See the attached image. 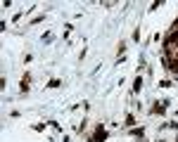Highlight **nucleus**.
Masks as SVG:
<instances>
[{
	"label": "nucleus",
	"mask_w": 178,
	"mask_h": 142,
	"mask_svg": "<svg viewBox=\"0 0 178 142\" xmlns=\"http://www.w3.org/2000/svg\"><path fill=\"white\" fill-rule=\"evenodd\" d=\"M166 125H169V128H176V130H178V121H173V123H166Z\"/></svg>",
	"instance_id": "2eb2a0df"
},
{
	"label": "nucleus",
	"mask_w": 178,
	"mask_h": 142,
	"mask_svg": "<svg viewBox=\"0 0 178 142\" xmlns=\"http://www.w3.org/2000/svg\"><path fill=\"white\" fill-rule=\"evenodd\" d=\"M52 40V33H43V43H50Z\"/></svg>",
	"instance_id": "ddd939ff"
},
{
	"label": "nucleus",
	"mask_w": 178,
	"mask_h": 142,
	"mask_svg": "<svg viewBox=\"0 0 178 142\" xmlns=\"http://www.w3.org/2000/svg\"><path fill=\"white\" fill-rule=\"evenodd\" d=\"M133 40H135V43L140 40V28H135V31H133Z\"/></svg>",
	"instance_id": "9b49d317"
},
{
	"label": "nucleus",
	"mask_w": 178,
	"mask_h": 142,
	"mask_svg": "<svg viewBox=\"0 0 178 142\" xmlns=\"http://www.w3.org/2000/svg\"><path fill=\"white\" fill-rule=\"evenodd\" d=\"M142 133H145L142 128H131V135H135V137H142Z\"/></svg>",
	"instance_id": "6e6552de"
},
{
	"label": "nucleus",
	"mask_w": 178,
	"mask_h": 142,
	"mask_svg": "<svg viewBox=\"0 0 178 142\" xmlns=\"http://www.w3.org/2000/svg\"><path fill=\"white\" fill-rule=\"evenodd\" d=\"M43 19H45V14H38V17H36L33 21H31V24H41V21H43Z\"/></svg>",
	"instance_id": "f8f14e48"
},
{
	"label": "nucleus",
	"mask_w": 178,
	"mask_h": 142,
	"mask_svg": "<svg viewBox=\"0 0 178 142\" xmlns=\"http://www.w3.org/2000/svg\"><path fill=\"white\" fill-rule=\"evenodd\" d=\"M124 125H126V128H133V125H135V118H133V114H128V116H126Z\"/></svg>",
	"instance_id": "39448f33"
},
{
	"label": "nucleus",
	"mask_w": 178,
	"mask_h": 142,
	"mask_svg": "<svg viewBox=\"0 0 178 142\" xmlns=\"http://www.w3.org/2000/svg\"><path fill=\"white\" fill-rule=\"evenodd\" d=\"M105 140H107V128L100 123V125H98V130H95V135L90 137V142H105Z\"/></svg>",
	"instance_id": "f257e3e1"
},
{
	"label": "nucleus",
	"mask_w": 178,
	"mask_h": 142,
	"mask_svg": "<svg viewBox=\"0 0 178 142\" xmlns=\"http://www.w3.org/2000/svg\"><path fill=\"white\" fill-rule=\"evenodd\" d=\"M159 88H171V80H159Z\"/></svg>",
	"instance_id": "9d476101"
},
{
	"label": "nucleus",
	"mask_w": 178,
	"mask_h": 142,
	"mask_svg": "<svg viewBox=\"0 0 178 142\" xmlns=\"http://www.w3.org/2000/svg\"><path fill=\"white\" fill-rule=\"evenodd\" d=\"M45 125H48V123H36V125H33V130H36V133H43Z\"/></svg>",
	"instance_id": "1a4fd4ad"
},
{
	"label": "nucleus",
	"mask_w": 178,
	"mask_h": 142,
	"mask_svg": "<svg viewBox=\"0 0 178 142\" xmlns=\"http://www.w3.org/2000/svg\"><path fill=\"white\" fill-rule=\"evenodd\" d=\"M124 52H126V43L121 40V43H119V50H116V54H119V59L124 57Z\"/></svg>",
	"instance_id": "0eeeda50"
},
{
	"label": "nucleus",
	"mask_w": 178,
	"mask_h": 142,
	"mask_svg": "<svg viewBox=\"0 0 178 142\" xmlns=\"http://www.w3.org/2000/svg\"><path fill=\"white\" fill-rule=\"evenodd\" d=\"M48 125H52V128H55V130H62V125H60V123H57V121H50V123H48Z\"/></svg>",
	"instance_id": "4468645a"
},
{
	"label": "nucleus",
	"mask_w": 178,
	"mask_h": 142,
	"mask_svg": "<svg viewBox=\"0 0 178 142\" xmlns=\"http://www.w3.org/2000/svg\"><path fill=\"white\" fill-rule=\"evenodd\" d=\"M29 83H31V73H24L21 76V83H19V90L21 92H29Z\"/></svg>",
	"instance_id": "7ed1b4c3"
},
{
	"label": "nucleus",
	"mask_w": 178,
	"mask_h": 142,
	"mask_svg": "<svg viewBox=\"0 0 178 142\" xmlns=\"http://www.w3.org/2000/svg\"><path fill=\"white\" fill-rule=\"evenodd\" d=\"M166 99L164 102H154V106H152V114H166Z\"/></svg>",
	"instance_id": "f03ea898"
},
{
	"label": "nucleus",
	"mask_w": 178,
	"mask_h": 142,
	"mask_svg": "<svg viewBox=\"0 0 178 142\" xmlns=\"http://www.w3.org/2000/svg\"><path fill=\"white\" fill-rule=\"evenodd\" d=\"M62 85V80L60 78H52V80H48V88H60Z\"/></svg>",
	"instance_id": "423d86ee"
},
{
	"label": "nucleus",
	"mask_w": 178,
	"mask_h": 142,
	"mask_svg": "<svg viewBox=\"0 0 178 142\" xmlns=\"http://www.w3.org/2000/svg\"><path fill=\"white\" fill-rule=\"evenodd\" d=\"M140 90H142V78H140V76H135V80H133V95H138Z\"/></svg>",
	"instance_id": "20e7f679"
}]
</instances>
